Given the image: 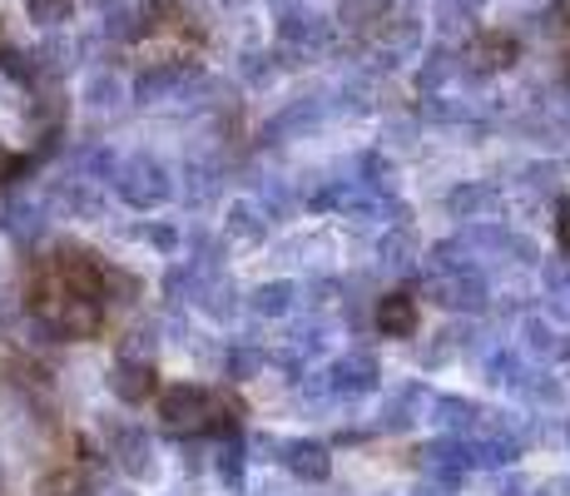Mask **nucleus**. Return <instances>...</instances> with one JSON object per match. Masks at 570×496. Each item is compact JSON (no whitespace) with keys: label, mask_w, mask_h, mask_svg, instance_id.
Instances as JSON below:
<instances>
[{"label":"nucleus","mask_w":570,"mask_h":496,"mask_svg":"<svg viewBox=\"0 0 570 496\" xmlns=\"http://www.w3.org/2000/svg\"><path fill=\"white\" fill-rule=\"evenodd\" d=\"M218 402H224V397L199 388V382H174V388L159 392V422H164V432H174V437H199V432H208V422H214Z\"/></svg>","instance_id":"f257e3e1"},{"label":"nucleus","mask_w":570,"mask_h":496,"mask_svg":"<svg viewBox=\"0 0 570 496\" xmlns=\"http://www.w3.org/2000/svg\"><path fill=\"white\" fill-rule=\"evenodd\" d=\"M105 427V442H109V457L115 467L125 471L129 482H149L159 471V457H155V442H149L145 427L135 422H100Z\"/></svg>","instance_id":"f03ea898"},{"label":"nucleus","mask_w":570,"mask_h":496,"mask_svg":"<svg viewBox=\"0 0 570 496\" xmlns=\"http://www.w3.org/2000/svg\"><path fill=\"white\" fill-rule=\"evenodd\" d=\"M115 189L125 198L129 208H159L164 198H169V174L159 169L155 159H145V154H135V159H125L115 169Z\"/></svg>","instance_id":"7ed1b4c3"},{"label":"nucleus","mask_w":570,"mask_h":496,"mask_svg":"<svg viewBox=\"0 0 570 496\" xmlns=\"http://www.w3.org/2000/svg\"><path fill=\"white\" fill-rule=\"evenodd\" d=\"M426 289H432V298L442 308H452V313H481V308H487V283H481L471 269H462V273H436Z\"/></svg>","instance_id":"20e7f679"},{"label":"nucleus","mask_w":570,"mask_h":496,"mask_svg":"<svg viewBox=\"0 0 570 496\" xmlns=\"http://www.w3.org/2000/svg\"><path fill=\"white\" fill-rule=\"evenodd\" d=\"M377 382H382V368L372 352H343V358L333 362V382H327V388L343 397H363L377 388Z\"/></svg>","instance_id":"39448f33"},{"label":"nucleus","mask_w":570,"mask_h":496,"mask_svg":"<svg viewBox=\"0 0 570 496\" xmlns=\"http://www.w3.org/2000/svg\"><path fill=\"white\" fill-rule=\"evenodd\" d=\"M109 392H115L125 407L149 402V397L159 392V372H155V362H115V372H109Z\"/></svg>","instance_id":"423d86ee"},{"label":"nucleus","mask_w":570,"mask_h":496,"mask_svg":"<svg viewBox=\"0 0 570 496\" xmlns=\"http://www.w3.org/2000/svg\"><path fill=\"white\" fill-rule=\"evenodd\" d=\"M283 467L298 482H308V487L333 477V457H327L323 442H283Z\"/></svg>","instance_id":"0eeeda50"},{"label":"nucleus","mask_w":570,"mask_h":496,"mask_svg":"<svg viewBox=\"0 0 570 496\" xmlns=\"http://www.w3.org/2000/svg\"><path fill=\"white\" fill-rule=\"evenodd\" d=\"M422 313H416V298L412 293H382L377 298V328L382 338H412Z\"/></svg>","instance_id":"6e6552de"},{"label":"nucleus","mask_w":570,"mask_h":496,"mask_svg":"<svg viewBox=\"0 0 570 496\" xmlns=\"http://www.w3.org/2000/svg\"><path fill=\"white\" fill-rule=\"evenodd\" d=\"M0 228H6L16 244L30 249V244H40V239H46V214H40L30 198H10V204H6V218H0Z\"/></svg>","instance_id":"1a4fd4ad"},{"label":"nucleus","mask_w":570,"mask_h":496,"mask_svg":"<svg viewBox=\"0 0 570 496\" xmlns=\"http://www.w3.org/2000/svg\"><path fill=\"white\" fill-rule=\"evenodd\" d=\"M517 451H521V442L511 432H491V437H476V442H471V461H476V467H511Z\"/></svg>","instance_id":"9d476101"},{"label":"nucleus","mask_w":570,"mask_h":496,"mask_svg":"<svg viewBox=\"0 0 570 496\" xmlns=\"http://www.w3.org/2000/svg\"><path fill=\"white\" fill-rule=\"evenodd\" d=\"M471 60H476V70H507V65L517 60V40H511V36H497V30H487V36L471 46Z\"/></svg>","instance_id":"9b49d317"},{"label":"nucleus","mask_w":570,"mask_h":496,"mask_svg":"<svg viewBox=\"0 0 570 496\" xmlns=\"http://www.w3.org/2000/svg\"><path fill=\"white\" fill-rule=\"evenodd\" d=\"M214 467H218V482H224L228 492H244V467H248V457H244V442H238L234 432H228L224 442H218Z\"/></svg>","instance_id":"f8f14e48"},{"label":"nucleus","mask_w":570,"mask_h":496,"mask_svg":"<svg viewBox=\"0 0 570 496\" xmlns=\"http://www.w3.org/2000/svg\"><path fill=\"white\" fill-rule=\"evenodd\" d=\"M293 303H298V283H288V279L254 289V313H263V318H283V313H293Z\"/></svg>","instance_id":"ddd939ff"},{"label":"nucleus","mask_w":570,"mask_h":496,"mask_svg":"<svg viewBox=\"0 0 570 496\" xmlns=\"http://www.w3.org/2000/svg\"><path fill=\"white\" fill-rule=\"evenodd\" d=\"M525 348H531L535 358H566L570 352V343L546 323V318H525Z\"/></svg>","instance_id":"4468645a"},{"label":"nucleus","mask_w":570,"mask_h":496,"mask_svg":"<svg viewBox=\"0 0 570 496\" xmlns=\"http://www.w3.org/2000/svg\"><path fill=\"white\" fill-rule=\"evenodd\" d=\"M491 204H497V194H491V189H476V184H466V189L452 194V214H456V218H471V224H487Z\"/></svg>","instance_id":"2eb2a0df"},{"label":"nucleus","mask_w":570,"mask_h":496,"mask_svg":"<svg viewBox=\"0 0 570 496\" xmlns=\"http://www.w3.org/2000/svg\"><path fill=\"white\" fill-rule=\"evenodd\" d=\"M432 412H436V422H442L446 432H462V427L476 422V402H471V397H436Z\"/></svg>","instance_id":"dca6fc26"},{"label":"nucleus","mask_w":570,"mask_h":496,"mask_svg":"<svg viewBox=\"0 0 570 496\" xmlns=\"http://www.w3.org/2000/svg\"><path fill=\"white\" fill-rule=\"evenodd\" d=\"M228 234L234 239H263L268 234V218H258L254 204H234L228 208Z\"/></svg>","instance_id":"f3484780"},{"label":"nucleus","mask_w":570,"mask_h":496,"mask_svg":"<svg viewBox=\"0 0 570 496\" xmlns=\"http://www.w3.org/2000/svg\"><path fill=\"white\" fill-rule=\"evenodd\" d=\"M155 348H159L155 328H129L125 343H119V362H149L155 358Z\"/></svg>","instance_id":"a211bd4d"},{"label":"nucleus","mask_w":570,"mask_h":496,"mask_svg":"<svg viewBox=\"0 0 570 496\" xmlns=\"http://www.w3.org/2000/svg\"><path fill=\"white\" fill-rule=\"evenodd\" d=\"M412 259H416L412 234H382V263H387V269L407 273V269H412Z\"/></svg>","instance_id":"6ab92c4d"},{"label":"nucleus","mask_w":570,"mask_h":496,"mask_svg":"<svg viewBox=\"0 0 570 496\" xmlns=\"http://www.w3.org/2000/svg\"><path fill=\"white\" fill-rule=\"evenodd\" d=\"M487 378L491 382H521V362H517V352H491L487 358Z\"/></svg>","instance_id":"aec40b11"},{"label":"nucleus","mask_w":570,"mask_h":496,"mask_svg":"<svg viewBox=\"0 0 570 496\" xmlns=\"http://www.w3.org/2000/svg\"><path fill=\"white\" fill-rule=\"evenodd\" d=\"M70 0H30V20H40V26H60V20H70Z\"/></svg>","instance_id":"412c9836"},{"label":"nucleus","mask_w":570,"mask_h":496,"mask_svg":"<svg viewBox=\"0 0 570 496\" xmlns=\"http://www.w3.org/2000/svg\"><path fill=\"white\" fill-rule=\"evenodd\" d=\"M258 368H263L258 352H248V348H234V352H228V378H254Z\"/></svg>","instance_id":"4be33fe9"},{"label":"nucleus","mask_w":570,"mask_h":496,"mask_svg":"<svg viewBox=\"0 0 570 496\" xmlns=\"http://www.w3.org/2000/svg\"><path fill=\"white\" fill-rule=\"evenodd\" d=\"M0 70L16 75V80H36V65H30V55H20V50H0Z\"/></svg>","instance_id":"5701e85b"},{"label":"nucleus","mask_w":570,"mask_h":496,"mask_svg":"<svg viewBox=\"0 0 570 496\" xmlns=\"http://www.w3.org/2000/svg\"><path fill=\"white\" fill-rule=\"evenodd\" d=\"M525 397H531V402H546V407H556L561 402V382H551V378H541V382H525Z\"/></svg>","instance_id":"b1692460"},{"label":"nucleus","mask_w":570,"mask_h":496,"mask_svg":"<svg viewBox=\"0 0 570 496\" xmlns=\"http://www.w3.org/2000/svg\"><path fill=\"white\" fill-rule=\"evenodd\" d=\"M145 239H149L155 249H164V253L179 249V228H169V224H149V228H145Z\"/></svg>","instance_id":"393cba45"},{"label":"nucleus","mask_w":570,"mask_h":496,"mask_svg":"<svg viewBox=\"0 0 570 496\" xmlns=\"http://www.w3.org/2000/svg\"><path fill=\"white\" fill-rule=\"evenodd\" d=\"M95 105H115V95H119V85L115 80H95Z\"/></svg>","instance_id":"a878e982"},{"label":"nucleus","mask_w":570,"mask_h":496,"mask_svg":"<svg viewBox=\"0 0 570 496\" xmlns=\"http://www.w3.org/2000/svg\"><path fill=\"white\" fill-rule=\"evenodd\" d=\"M561 253L570 259V204L561 208Z\"/></svg>","instance_id":"bb28decb"},{"label":"nucleus","mask_w":570,"mask_h":496,"mask_svg":"<svg viewBox=\"0 0 570 496\" xmlns=\"http://www.w3.org/2000/svg\"><path fill=\"white\" fill-rule=\"evenodd\" d=\"M556 20H561V26L570 30V0H556Z\"/></svg>","instance_id":"cd10ccee"},{"label":"nucleus","mask_w":570,"mask_h":496,"mask_svg":"<svg viewBox=\"0 0 570 496\" xmlns=\"http://www.w3.org/2000/svg\"><path fill=\"white\" fill-rule=\"evenodd\" d=\"M95 496H135V492H129V487H100Z\"/></svg>","instance_id":"c85d7f7f"},{"label":"nucleus","mask_w":570,"mask_h":496,"mask_svg":"<svg viewBox=\"0 0 570 496\" xmlns=\"http://www.w3.org/2000/svg\"><path fill=\"white\" fill-rule=\"evenodd\" d=\"M556 492H570V482H556Z\"/></svg>","instance_id":"c756f323"},{"label":"nucleus","mask_w":570,"mask_h":496,"mask_svg":"<svg viewBox=\"0 0 570 496\" xmlns=\"http://www.w3.org/2000/svg\"><path fill=\"white\" fill-rule=\"evenodd\" d=\"M566 442H570V427H566Z\"/></svg>","instance_id":"7c9ffc66"}]
</instances>
